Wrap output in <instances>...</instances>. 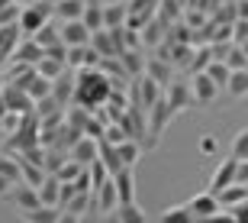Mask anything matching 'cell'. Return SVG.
Instances as JSON below:
<instances>
[{
  "instance_id": "obj_1",
  "label": "cell",
  "mask_w": 248,
  "mask_h": 223,
  "mask_svg": "<svg viewBox=\"0 0 248 223\" xmlns=\"http://www.w3.org/2000/svg\"><path fill=\"white\" fill-rule=\"evenodd\" d=\"M78 78V87H74V103L84 107V110H100L103 103L110 101V94L116 91V84L100 71V68H81L74 74Z\"/></svg>"
},
{
  "instance_id": "obj_59",
  "label": "cell",
  "mask_w": 248,
  "mask_h": 223,
  "mask_svg": "<svg viewBox=\"0 0 248 223\" xmlns=\"http://www.w3.org/2000/svg\"><path fill=\"white\" fill-rule=\"evenodd\" d=\"M7 3H13V0H0V7H7Z\"/></svg>"
},
{
  "instance_id": "obj_34",
  "label": "cell",
  "mask_w": 248,
  "mask_h": 223,
  "mask_svg": "<svg viewBox=\"0 0 248 223\" xmlns=\"http://www.w3.org/2000/svg\"><path fill=\"white\" fill-rule=\"evenodd\" d=\"M226 91H229V97H248V68L245 71H232Z\"/></svg>"
},
{
  "instance_id": "obj_38",
  "label": "cell",
  "mask_w": 248,
  "mask_h": 223,
  "mask_svg": "<svg viewBox=\"0 0 248 223\" xmlns=\"http://www.w3.org/2000/svg\"><path fill=\"white\" fill-rule=\"evenodd\" d=\"M232 158H239V162H248V126L235 133V139H232Z\"/></svg>"
},
{
  "instance_id": "obj_26",
  "label": "cell",
  "mask_w": 248,
  "mask_h": 223,
  "mask_svg": "<svg viewBox=\"0 0 248 223\" xmlns=\"http://www.w3.org/2000/svg\"><path fill=\"white\" fill-rule=\"evenodd\" d=\"M100 162L107 168H110V175H116V172H123V158H120V149L116 146H110V142H100Z\"/></svg>"
},
{
  "instance_id": "obj_24",
  "label": "cell",
  "mask_w": 248,
  "mask_h": 223,
  "mask_svg": "<svg viewBox=\"0 0 248 223\" xmlns=\"http://www.w3.org/2000/svg\"><path fill=\"white\" fill-rule=\"evenodd\" d=\"M103 19H107V29H120V26H126L129 7H126V3H107V7H103Z\"/></svg>"
},
{
  "instance_id": "obj_12",
  "label": "cell",
  "mask_w": 248,
  "mask_h": 223,
  "mask_svg": "<svg viewBox=\"0 0 248 223\" xmlns=\"http://www.w3.org/2000/svg\"><path fill=\"white\" fill-rule=\"evenodd\" d=\"M91 29L84 26V19H71V23H62V42L68 49L71 46H91Z\"/></svg>"
},
{
  "instance_id": "obj_40",
  "label": "cell",
  "mask_w": 248,
  "mask_h": 223,
  "mask_svg": "<svg viewBox=\"0 0 248 223\" xmlns=\"http://www.w3.org/2000/svg\"><path fill=\"white\" fill-rule=\"evenodd\" d=\"M239 19V10H235V3H222L216 13H213V23H222V26H232Z\"/></svg>"
},
{
  "instance_id": "obj_64",
  "label": "cell",
  "mask_w": 248,
  "mask_h": 223,
  "mask_svg": "<svg viewBox=\"0 0 248 223\" xmlns=\"http://www.w3.org/2000/svg\"><path fill=\"white\" fill-rule=\"evenodd\" d=\"M52 3H62V0H52Z\"/></svg>"
},
{
  "instance_id": "obj_19",
  "label": "cell",
  "mask_w": 248,
  "mask_h": 223,
  "mask_svg": "<svg viewBox=\"0 0 248 223\" xmlns=\"http://www.w3.org/2000/svg\"><path fill=\"white\" fill-rule=\"evenodd\" d=\"M93 201H97V210L100 214H113L116 207H120V194H116V185H113V178L107 181V185L93 194Z\"/></svg>"
},
{
  "instance_id": "obj_45",
  "label": "cell",
  "mask_w": 248,
  "mask_h": 223,
  "mask_svg": "<svg viewBox=\"0 0 248 223\" xmlns=\"http://www.w3.org/2000/svg\"><path fill=\"white\" fill-rule=\"evenodd\" d=\"M226 65H229L232 71H245V68H248V55L242 52V46H232L229 58H226Z\"/></svg>"
},
{
  "instance_id": "obj_13",
  "label": "cell",
  "mask_w": 248,
  "mask_h": 223,
  "mask_svg": "<svg viewBox=\"0 0 248 223\" xmlns=\"http://www.w3.org/2000/svg\"><path fill=\"white\" fill-rule=\"evenodd\" d=\"M113 185H116V194H120V207L136 204V172H132V168L116 172V175H113Z\"/></svg>"
},
{
  "instance_id": "obj_20",
  "label": "cell",
  "mask_w": 248,
  "mask_h": 223,
  "mask_svg": "<svg viewBox=\"0 0 248 223\" xmlns=\"http://www.w3.org/2000/svg\"><path fill=\"white\" fill-rule=\"evenodd\" d=\"M84 13H87V0H62V3H55V17L62 23L84 19Z\"/></svg>"
},
{
  "instance_id": "obj_48",
  "label": "cell",
  "mask_w": 248,
  "mask_h": 223,
  "mask_svg": "<svg viewBox=\"0 0 248 223\" xmlns=\"http://www.w3.org/2000/svg\"><path fill=\"white\" fill-rule=\"evenodd\" d=\"M232 46H235V42H213V46H210L213 62H226V58H229V52H232Z\"/></svg>"
},
{
  "instance_id": "obj_23",
  "label": "cell",
  "mask_w": 248,
  "mask_h": 223,
  "mask_svg": "<svg viewBox=\"0 0 248 223\" xmlns=\"http://www.w3.org/2000/svg\"><path fill=\"white\" fill-rule=\"evenodd\" d=\"M26 223H58V217H62V207H46L39 204L36 210H26V214H19Z\"/></svg>"
},
{
  "instance_id": "obj_15",
  "label": "cell",
  "mask_w": 248,
  "mask_h": 223,
  "mask_svg": "<svg viewBox=\"0 0 248 223\" xmlns=\"http://www.w3.org/2000/svg\"><path fill=\"white\" fill-rule=\"evenodd\" d=\"M74 87H78V78H74L71 71H64L62 78H55V81H52V97L62 103L64 110H68V103L74 101Z\"/></svg>"
},
{
  "instance_id": "obj_6",
  "label": "cell",
  "mask_w": 248,
  "mask_h": 223,
  "mask_svg": "<svg viewBox=\"0 0 248 223\" xmlns=\"http://www.w3.org/2000/svg\"><path fill=\"white\" fill-rule=\"evenodd\" d=\"M0 97H3L10 113H23V117H26V113H36V101H32L23 87H16V84H3V94H0Z\"/></svg>"
},
{
  "instance_id": "obj_41",
  "label": "cell",
  "mask_w": 248,
  "mask_h": 223,
  "mask_svg": "<svg viewBox=\"0 0 248 223\" xmlns=\"http://www.w3.org/2000/svg\"><path fill=\"white\" fill-rule=\"evenodd\" d=\"M120 220L123 223H145V210L139 204H123L120 207Z\"/></svg>"
},
{
  "instance_id": "obj_4",
  "label": "cell",
  "mask_w": 248,
  "mask_h": 223,
  "mask_svg": "<svg viewBox=\"0 0 248 223\" xmlns=\"http://www.w3.org/2000/svg\"><path fill=\"white\" fill-rule=\"evenodd\" d=\"M145 117H148V142H145V149H155L158 139H161V133H165V126L171 123V117H174V110H171L168 97H161Z\"/></svg>"
},
{
  "instance_id": "obj_56",
  "label": "cell",
  "mask_w": 248,
  "mask_h": 223,
  "mask_svg": "<svg viewBox=\"0 0 248 223\" xmlns=\"http://www.w3.org/2000/svg\"><path fill=\"white\" fill-rule=\"evenodd\" d=\"M81 217H74V214H68V210H62V217H58V223H78Z\"/></svg>"
},
{
  "instance_id": "obj_55",
  "label": "cell",
  "mask_w": 248,
  "mask_h": 223,
  "mask_svg": "<svg viewBox=\"0 0 248 223\" xmlns=\"http://www.w3.org/2000/svg\"><path fill=\"white\" fill-rule=\"evenodd\" d=\"M103 223H123V220H120V207H116L113 214H103Z\"/></svg>"
},
{
  "instance_id": "obj_44",
  "label": "cell",
  "mask_w": 248,
  "mask_h": 223,
  "mask_svg": "<svg viewBox=\"0 0 248 223\" xmlns=\"http://www.w3.org/2000/svg\"><path fill=\"white\" fill-rule=\"evenodd\" d=\"M210 62H213V52H210V46H203L200 52H193L190 71H193V74H197V71H206V68H210Z\"/></svg>"
},
{
  "instance_id": "obj_42",
  "label": "cell",
  "mask_w": 248,
  "mask_h": 223,
  "mask_svg": "<svg viewBox=\"0 0 248 223\" xmlns=\"http://www.w3.org/2000/svg\"><path fill=\"white\" fill-rule=\"evenodd\" d=\"M129 136H126V130H123L120 123H107V133H103V139L100 142H110V146H123Z\"/></svg>"
},
{
  "instance_id": "obj_28",
  "label": "cell",
  "mask_w": 248,
  "mask_h": 223,
  "mask_svg": "<svg viewBox=\"0 0 248 223\" xmlns=\"http://www.w3.org/2000/svg\"><path fill=\"white\" fill-rule=\"evenodd\" d=\"M116 149H120V158H123V165H126V168H136V162L142 158V152H145L142 142H136V139H126L123 146H116Z\"/></svg>"
},
{
  "instance_id": "obj_16",
  "label": "cell",
  "mask_w": 248,
  "mask_h": 223,
  "mask_svg": "<svg viewBox=\"0 0 248 223\" xmlns=\"http://www.w3.org/2000/svg\"><path fill=\"white\" fill-rule=\"evenodd\" d=\"M42 58H46V49L39 46L36 39H23L13 52V62H23V65H39Z\"/></svg>"
},
{
  "instance_id": "obj_18",
  "label": "cell",
  "mask_w": 248,
  "mask_h": 223,
  "mask_svg": "<svg viewBox=\"0 0 248 223\" xmlns=\"http://www.w3.org/2000/svg\"><path fill=\"white\" fill-rule=\"evenodd\" d=\"M145 74L152 78V81H158L161 87H168V84L174 81L171 62H165V58H148V62H145Z\"/></svg>"
},
{
  "instance_id": "obj_8",
  "label": "cell",
  "mask_w": 248,
  "mask_h": 223,
  "mask_svg": "<svg viewBox=\"0 0 248 223\" xmlns=\"http://www.w3.org/2000/svg\"><path fill=\"white\" fill-rule=\"evenodd\" d=\"M165 97H168V103H171V110H174V113L187 110L190 103H197V101H193L190 81H171V84L165 87Z\"/></svg>"
},
{
  "instance_id": "obj_22",
  "label": "cell",
  "mask_w": 248,
  "mask_h": 223,
  "mask_svg": "<svg viewBox=\"0 0 248 223\" xmlns=\"http://www.w3.org/2000/svg\"><path fill=\"white\" fill-rule=\"evenodd\" d=\"M216 197H219L222 210H232V207H239V204L248 201V188L245 185H232V188H226V191H219Z\"/></svg>"
},
{
  "instance_id": "obj_14",
  "label": "cell",
  "mask_w": 248,
  "mask_h": 223,
  "mask_svg": "<svg viewBox=\"0 0 248 223\" xmlns=\"http://www.w3.org/2000/svg\"><path fill=\"white\" fill-rule=\"evenodd\" d=\"M68 155H71V162H78V165H93V162H97V158H100V142L97 139H87V136H84L81 142H74V149L71 152H68Z\"/></svg>"
},
{
  "instance_id": "obj_21",
  "label": "cell",
  "mask_w": 248,
  "mask_h": 223,
  "mask_svg": "<svg viewBox=\"0 0 248 223\" xmlns=\"http://www.w3.org/2000/svg\"><path fill=\"white\" fill-rule=\"evenodd\" d=\"M58 197H62V181H58V175H48L39 188V201L46 207H58Z\"/></svg>"
},
{
  "instance_id": "obj_43",
  "label": "cell",
  "mask_w": 248,
  "mask_h": 223,
  "mask_svg": "<svg viewBox=\"0 0 248 223\" xmlns=\"http://www.w3.org/2000/svg\"><path fill=\"white\" fill-rule=\"evenodd\" d=\"M19 17H23V7H16V3H7V7H0V26H16Z\"/></svg>"
},
{
  "instance_id": "obj_31",
  "label": "cell",
  "mask_w": 248,
  "mask_h": 223,
  "mask_svg": "<svg viewBox=\"0 0 248 223\" xmlns=\"http://www.w3.org/2000/svg\"><path fill=\"white\" fill-rule=\"evenodd\" d=\"M168 29H171V26L155 17L145 29H142V42H145V46H161V33H168Z\"/></svg>"
},
{
  "instance_id": "obj_63",
  "label": "cell",
  "mask_w": 248,
  "mask_h": 223,
  "mask_svg": "<svg viewBox=\"0 0 248 223\" xmlns=\"http://www.w3.org/2000/svg\"><path fill=\"white\" fill-rule=\"evenodd\" d=\"M0 152H3V139H0Z\"/></svg>"
},
{
  "instance_id": "obj_11",
  "label": "cell",
  "mask_w": 248,
  "mask_h": 223,
  "mask_svg": "<svg viewBox=\"0 0 248 223\" xmlns=\"http://www.w3.org/2000/svg\"><path fill=\"white\" fill-rule=\"evenodd\" d=\"M190 87H193V101L197 103H213L216 101V94H219V84L213 81L206 71H197L190 78Z\"/></svg>"
},
{
  "instance_id": "obj_30",
  "label": "cell",
  "mask_w": 248,
  "mask_h": 223,
  "mask_svg": "<svg viewBox=\"0 0 248 223\" xmlns=\"http://www.w3.org/2000/svg\"><path fill=\"white\" fill-rule=\"evenodd\" d=\"M36 71L42 74V78H48V81H55V78H62L64 71H68V65H64V62H58V58H42V62H39L36 65Z\"/></svg>"
},
{
  "instance_id": "obj_54",
  "label": "cell",
  "mask_w": 248,
  "mask_h": 223,
  "mask_svg": "<svg viewBox=\"0 0 248 223\" xmlns=\"http://www.w3.org/2000/svg\"><path fill=\"white\" fill-rule=\"evenodd\" d=\"M235 10H239V19H248V0H239Z\"/></svg>"
},
{
  "instance_id": "obj_58",
  "label": "cell",
  "mask_w": 248,
  "mask_h": 223,
  "mask_svg": "<svg viewBox=\"0 0 248 223\" xmlns=\"http://www.w3.org/2000/svg\"><path fill=\"white\" fill-rule=\"evenodd\" d=\"M7 113L10 110H7V103H3V97H0V123H3V117H7Z\"/></svg>"
},
{
  "instance_id": "obj_17",
  "label": "cell",
  "mask_w": 248,
  "mask_h": 223,
  "mask_svg": "<svg viewBox=\"0 0 248 223\" xmlns=\"http://www.w3.org/2000/svg\"><path fill=\"white\" fill-rule=\"evenodd\" d=\"M91 46L100 52V58H120V46H116V36L110 29H100L91 36Z\"/></svg>"
},
{
  "instance_id": "obj_47",
  "label": "cell",
  "mask_w": 248,
  "mask_h": 223,
  "mask_svg": "<svg viewBox=\"0 0 248 223\" xmlns=\"http://www.w3.org/2000/svg\"><path fill=\"white\" fill-rule=\"evenodd\" d=\"M232 42H235V46L248 42V19H235V23H232Z\"/></svg>"
},
{
  "instance_id": "obj_36",
  "label": "cell",
  "mask_w": 248,
  "mask_h": 223,
  "mask_svg": "<svg viewBox=\"0 0 248 223\" xmlns=\"http://www.w3.org/2000/svg\"><path fill=\"white\" fill-rule=\"evenodd\" d=\"M206 74H210V78H213L216 84H219V87H229L232 68L226 65V62H210V68H206Z\"/></svg>"
},
{
  "instance_id": "obj_5",
  "label": "cell",
  "mask_w": 248,
  "mask_h": 223,
  "mask_svg": "<svg viewBox=\"0 0 248 223\" xmlns=\"http://www.w3.org/2000/svg\"><path fill=\"white\" fill-rule=\"evenodd\" d=\"M239 185V158H222L219 165H216V172H213L210 178V188L206 191H213V194H219V191H226V188Z\"/></svg>"
},
{
  "instance_id": "obj_7",
  "label": "cell",
  "mask_w": 248,
  "mask_h": 223,
  "mask_svg": "<svg viewBox=\"0 0 248 223\" xmlns=\"http://www.w3.org/2000/svg\"><path fill=\"white\" fill-rule=\"evenodd\" d=\"M10 204L16 207L19 214H26V210H36L42 201H39V188L26 185V181H19V185H13V191H10Z\"/></svg>"
},
{
  "instance_id": "obj_61",
  "label": "cell",
  "mask_w": 248,
  "mask_h": 223,
  "mask_svg": "<svg viewBox=\"0 0 248 223\" xmlns=\"http://www.w3.org/2000/svg\"><path fill=\"white\" fill-rule=\"evenodd\" d=\"M0 84H3V68H0Z\"/></svg>"
},
{
  "instance_id": "obj_33",
  "label": "cell",
  "mask_w": 248,
  "mask_h": 223,
  "mask_svg": "<svg viewBox=\"0 0 248 223\" xmlns=\"http://www.w3.org/2000/svg\"><path fill=\"white\" fill-rule=\"evenodd\" d=\"M39 42L42 49H48V46H55V42H62V26H55V23H46V26L39 29L36 36H32Z\"/></svg>"
},
{
  "instance_id": "obj_52",
  "label": "cell",
  "mask_w": 248,
  "mask_h": 223,
  "mask_svg": "<svg viewBox=\"0 0 248 223\" xmlns=\"http://www.w3.org/2000/svg\"><path fill=\"white\" fill-rule=\"evenodd\" d=\"M10 191H13V181H10V178H3V175H0V197H7Z\"/></svg>"
},
{
  "instance_id": "obj_50",
  "label": "cell",
  "mask_w": 248,
  "mask_h": 223,
  "mask_svg": "<svg viewBox=\"0 0 248 223\" xmlns=\"http://www.w3.org/2000/svg\"><path fill=\"white\" fill-rule=\"evenodd\" d=\"M197 223H239L232 210H219L216 217H206V220H197Z\"/></svg>"
},
{
  "instance_id": "obj_51",
  "label": "cell",
  "mask_w": 248,
  "mask_h": 223,
  "mask_svg": "<svg viewBox=\"0 0 248 223\" xmlns=\"http://www.w3.org/2000/svg\"><path fill=\"white\" fill-rule=\"evenodd\" d=\"M78 223H103V214L97 210V201H93V207H91V210H87V214H84Z\"/></svg>"
},
{
  "instance_id": "obj_53",
  "label": "cell",
  "mask_w": 248,
  "mask_h": 223,
  "mask_svg": "<svg viewBox=\"0 0 248 223\" xmlns=\"http://www.w3.org/2000/svg\"><path fill=\"white\" fill-rule=\"evenodd\" d=\"M239 185L248 188V162H239Z\"/></svg>"
},
{
  "instance_id": "obj_27",
  "label": "cell",
  "mask_w": 248,
  "mask_h": 223,
  "mask_svg": "<svg viewBox=\"0 0 248 223\" xmlns=\"http://www.w3.org/2000/svg\"><path fill=\"white\" fill-rule=\"evenodd\" d=\"M97 68H100V71L107 74L110 81H113V78H116V81H123V84H129V81H132V78H129V71L123 68V62H120V58H103V62H100Z\"/></svg>"
},
{
  "instance_id": "obj_62",
  "label": "cell",
  "mask_w": 248,
  "mask_h": 223,
  "mask_svg": "<svg viewBox=\"0 0 248 223\" xmlns=\"http://www.w3.org/2000/svg\"><path fill=\"white\" fill-rule=\"evenodd\" d=\"M226 3H239V0H226Z\"/></svg>"
},
{
  "instance_id": "obj_3",
  "label": "cell",
  "mask_w": 248,
  "mask_h": 223,
  "mask_svg": "<svg viewBox=\"0 0 248 223\" xmlns=\"http://www.w3.org/2000/svg\"><path fill=\"white\" fill-rule=\"evenodd\" d=\"M39 133H42V120H39L36 113H26L23 123H19V130L3 142V152H29V149L42 146L39 142Z\"/></svg>"
},
{
  "instance_id": "obj_35",
  "label": "cell",
  "mask_w": 248,
  "mask_h": 223,
  "mask_svg": "<svg viewBox=\"0 0 248 223\" xmlns=\"http://www.w3.org/2000/svg\"><path fill=\"white\" fill-rule=\"evenodd\" d=\"M84 26L91 29V33H100V29H107V19H103V7L91 3V7H87V13H84Z\"/></svg>"
},
{
  "instance_id": "obj_49",
  "label": "cell",
  "mask_w": 248,
  "mask_h": 223,
  "mask_svg": "<svg viewBox=\"0 0 248 223\" xmlns=\"http://www.w3.org/2000/svg\"><path fill=\"white\" fill-rule=\"evenodd\" d=\"M19 123H23V113H7V117H3V123H0V126H3V130H7L10 136H13V133L19 130Z\"/></svg>"
},
{
  "instance_id": "obj_9",
  "label": "cell",
  "mask_w": 248,
  "mask_h": 223,
  "mask_svg": "<svg viewBox=\"0 0 248 223\" xmlns=\"http://www.w3.org/2000/svg\"><path fill=\"white\" fill-rule=\"evenodd\" d=\"M187 207H190V214L197 217V220H206V217H216L219 214V197L213 194V191H200L197 197H190L187 201Z\"/></svg>"
},
{
  "instance_id": "obj_57",
  "label": "cell",
  "mask_w": 248,
  "mask_h": 223,
  "mask_svg": "<svg viewBox=\"0 0 248 223\" xmlns=\"http://www.w3.org/2000/svg\"><path fill=\"white\" fill-rule=\"evenodd\" d=\"M13 3H16V7H23V10H26V7H32L36 0H13Z\"/></svg>"
},
{
  "instance_id": "obj_32",
  "label": "cell",
  "mask_w": 248,
  "mask_h": 223,
  "mask_svg": "<svg viewBox=\"0 0 248 223\" xmlns=\"http://www.w3.org/2000/svg\"><path fill=\"white\" fill-rule=\"evenodd\" d=\"M161 223H197V217L190 214L187 204H177V207H168L165 214H161Z\"/></svg>"
},
{
  "instance_id": "obj_29",
  "label": "cell",
  "mask_w": 248,
  "mask_h": 223,
  "mask_svg": "<svg viewBox=\"0 0 248 223\" xmlns=\"http://www.w3.org/2000/svg\"><path fill=\"white\" fill-rule=\"evenodd\" d=\"M26 94L32 97V101H46V97H52V81H48V78H42V74L36 71V78L26 84Z\"/></svg>"
},
{
  "instance_id": "obj_60",
  "label": "cell",
  "mask_w": 248,
  "mask_h": 223,
  "mask_svg": "<svg viewBox=\"0 0 248 223\" xmlns=\"http://www.w3.org/2000/svg\"><path fill=\"white\" fill-rule=\"evenodd\" d=\"M107 3H126V0H107Z\"/></svg>"
},
{
  "instance_id": "obj_46",
  "label": "cell",
  "mask_w": 248,
  "mask_h": 223,
  "mask_svg": "<svg viewBox=\"0 0 248 223\" xmlns=\"http://www.w3.org/2000/svg\"><path fill=\"white\" fill-rule=\"evenodd\" d=\"M81 172H84V165H78V162H71V158H68V162L58 168V181H78V175H81Z\"/></svg>"
},
{
  "instance_id": "obj_37",
  "label": "cell",
  "mask_w": 248,
  "mask_h": 223,
  "mask_svg": "<svg viewBox=\"0 0 248 223\" xmlns=\"http://www.w3.org/2000/svg\"><path fill=\"white\" fill-rule=\"evenodd\" d=\"M91 207H93V194H74L71 204L64 207V210H68V214H74V217H84Z\"/></svg>"
},
{
  "instance_id": "obj_39",
  "label": "cell",
  "mask_w": 248,
  "mask_h": 223,
  "mask_svg": "<svg viewBox=\"0 0 248 223\" xmlns=\"http://www.w3.org/2000/svg\"><path fill=\"white\" fill-rule=\"evenodd\" d=\"M181 17V0H161V10H158V19L161 23H174V19Z\"/></svg>"
},
{
  "instance_id": "obj_2",
  "label": "cell",
  "mask_w": 248,
  "mask_h": 223,
  "mask_svg": "<svg viewBox=\"0 0 248 223\" xmlns=\"http://www.w3.org/2000/svg\"><path fill=\"white\" fill-rule=\"evenodd\" d=\"M161 97H165V87H161L158 81H152L148 74H139V78L129 81V103L139 107V110L148 113L158 101H161Z\"/></svg>"
},
{
  "instance_id": "obj_10",
  "label": "cell",
  "mask_w": 248,
  "mask_h": 223,
  "mask_svg": "<svg viewBox=\"0 0 248 223\" xmlns=\"http://www.w3.org/2000/svg\"><path fill=\"white\" fill-rule=\"evenodd\" d=\"M103 58L100 52L93 46H71L68 49V68H74V71H81V68H97Z\"/></svg>"
},
{
  "instance_id": "obj_25",
  "label": "cell",
  "mask_w": 248,
  "mask_h": 223,
  "mask_svg": "<svg viewBox=\"0 0 248 223\" xmlns=\"http://www.w3.org/2000/svg\"><path fill=\"white\" fill-rule=\"evenodd\" d=\"M120 62H123V68L129 71V78H139V74H145V58L139 55V49H129V52H123Z\"/></svg>"
}]
</instances>
